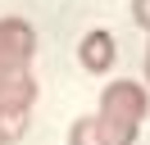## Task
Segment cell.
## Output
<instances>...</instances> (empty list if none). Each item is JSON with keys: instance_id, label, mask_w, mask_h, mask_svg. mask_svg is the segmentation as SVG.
I'll list each match as a JSON object with an SVG mask.
<instances>
[{"instance_id": "5", "label": "cell", "mask_w": 150, "mask_h": 145, "mask_svg": "<svg viewBox=\"0 0 150 145\" xmlns=\"http://www.w3.org/2000/svg\"><path fill=\"white\" fill-rule=\"evenodd\" d=\"M146 82H150V50H146Z\"/></svg>"}, {"instance_id": "1", "label": "cell", "mask_w": 150, "mask_h": 145, "mask_svg": "<svg viewBox=\"0 0 150 145\" xmlns=\"http://www.w3.org/2000/svg\"><path fill=\"white\" fill-rule=\"evenodd\" d=\"M150 109V95L141 82H109L100 91V104L96 113L77 118L73 132H68V145H132L141 132V118Z\"/></svg>"}, {"instance_id": "3", "label": "cell", "mask_w": 150, "mask_h": 145, "mask_svg": "<svg viewBox=\"0 0 150 145\" xmlns=\"http://www.w3.org/2000/svg\"><path fill=\"white\" fill-rule=\"evenodd\" d=\"M37 54V27L23 18H0V68H28Z\"/></svg>"}, {"instance_id": "6", "label": "cell", "mask_w": 150, "mask_h": 145, "mask_svg": "<svg viewBox=\"0 0 150 145\" xmlns=\"http://www.w3.org/2000/svg\"><path fill=\"white\" fill-rule=\"evenodd\" d=\"M0 145H5V132H0Z\"/></svg>"}, {"instance_id": "2", "label": "cell", "mask_w": 150, "mask_h": 145, "mask_svg": "<svg viewBox=\"0 0 150 145\" xmlns=\"http://www.w3.org/2000/svg\"><path fill=\"white\" fill-rule=\"evenodd\" d=\"M32 104H37L32 68H0V132H5V141L23 136Z\"/></svg>"}, {"instance_id": "4", "label": "cell", "mask_w": 150, "mask_h": 145, "mask_svg": "<svg viewBox=\"0 0 150 145\" xmlns=\"http://www.w3.org/2000/svg\"><path fill=\"white\" fill-rule=\"evenodd\" d=\"M114 36L105 32V27H96V32H86L82 41H77V63H82L86 72H109L114 68Z\"/></svg>"}]
</instances>
